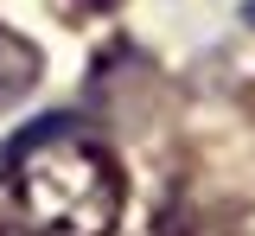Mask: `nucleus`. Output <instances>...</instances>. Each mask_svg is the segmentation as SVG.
Instances as JSON below:
<instances>
[{
  "label": "nucleus",
  "instance_id": "1",
  "mask_svg": "<svg viewBox=\"0 0 255 236\" xmlns=\"http://www.w3.org/2000/svg\"><path fill=\"white\" fill-rule=\"evenodd\" d=\"M122 166L77 128H32L0 160V236H109L122 224Z\"/></svg>",
  "mask_w": 255,
  "mask_h": 236
},
{
  "label": "nucleus",
  "instance_id": "2",
  "mask_svg": "<svg viewBox=\"0 0 255 236\" xmlns=\"http://www.w3.org/2000/svg\"><path fill=\"white\" fill-rule=\"evenodd\" d=\"M64 13H115V6H122V0H58Z\"/></svg>",
  "mask_w": 255,
  "mask_h": 236
}]
</instances>
